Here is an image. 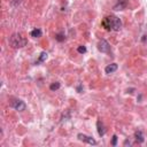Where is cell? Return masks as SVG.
<instances>
[{"instance_id": "1", "label": "cell", "mask_w": 147, "mask_h": 147, "mask_svg": "<svg viewBox=\"0 0 147 147\" xmlns=\"http://www.w3.org/2000/svg\"><path fill=\"white\" fill-rule=\"evenodd\" d=\"M102 26L107 31H110V30H113V31H119L121 28H122V22H121V20L117 16L110 15V16H107V17L103 18Z\"/></svg>"}, {"instance_id": "2", "label": "cell", "mask_w": 147, "mask_h": 147, "mask_svg": "<svg viewBox=\"0 0 147 147\" xmlns=\"http://www.w3.org/2000/svg\"><path fill=\"white\" fill-rule=\"evenodd\" d=\"M28 40L22 37L20 33H13L10 37H9V45L13 47V48H22L26 45Z\"/></svg>"}, {"instance_id": "3", "label": "cell", "mask_w": 147, "mask_h": 147, "mask_svg": "<svg viewBox=\"0 0 147 147\" xmlns=\"http://www.w3.org/2000/svg\"><path fill=\"white\" fill-rule=\"evenodd\" d=\"M98 49L101 52V53H109L110 52V45L107 40L105 39H101L98 41Z\"/></svg>"}, {"instance_id": "4", "label": "cell", "mask_w": 147, "mask_h": 147, "mask_svg": "<svg viewBox=\"0 0 147 147\" xmlns=\"http://www.w3.org/2000/svg\"><path fill=\"white\" fill-rule=\"evenodd\" d=\"M10 106L14 108V109H16V110H18V111H23V110H25V103L22 101V100H20V99H15V100H11V102H10Z\"/></svg>"}, {"instance_id": "5", "label": "cell", "mask_w": 147, "mask_h": 147, "mask_svg": "<svg viewBox=\"0 0 147 147\" xmlns=\"http://www.w3.org/2000/svg\"><path fill=\"white\" fill-rule=\"evenodd\" d=\"M77 138H78L80 141H84V142L90 144V145H93V146H95V145L98 144V142H96L92 137L86 136V134H84V133H78V134H77Z\"/></svg>"}, {"instance_id": "6", "label": "cell", "mask_w": 147, "mask_h": 147, "mask_svg": "<svg viewBox=\"0 0 147 147\" xmlns=\"http://www.w3.org/2000/svg\"><path fill=\"white\" fill-rule=\"evenodd\" d=\"M129 0H117V3L114 6V10H124L127 7Z\"/></svg>"}, {"instance_id": "7", "label": "cell", "mask_w": 147, "mask_h": 147, "mask_svg": "<svg viewBox=\"0 0 147 147\" xmlns=\"http://www.w3.org/2000/svg\"><path fill=\"white\" fill-rule=\"evenodd\" d=\"M96 127H98V133H99V136H105V133H106V129H105V125H103V123L99 119L98 122H96Z\"/></svg>"}, {"instance_id": "8", "label": "cell", "mask_w": 147, "mask_h": 147, "mask_svg": "<svg viewBox=\"0 0 147 147\" xmlns=\"http://www.w3.org/2000/svg\"><path fill=\"white\" fill-rule=\"evenodd\" d=\"M116 70H117V64H116V63L108 64V65L105 68V71H106V74H108V75H110V74H113V72H115Z\"/></svg>"}, {"instance_id": "9", "label": "cell", "mask_w": 147, "mask_h": 147, "mask_svg": "<svg viewBox=\"0 0 147 147\" xmlns=\"http://www.w3.org/2000/svg\"><path fill=\"white\" fill-rule=\"evenodd\" d=\"M134 137H136V141L139 142V144H142V142L145 141L144 134H142V132H141L140 130H137V131L134 132Z\"/></svg>"}, {"instance_id": "10", "label": "cell", "mask_w": 147, "mask_h": 147, "mask_svg": "<svg viewBox=\"0 0 147 147\" xmlns=\"http://www.w3.org/2000/svg\"><path fill=\"white\" fill-rule=\"evenodd\" d=\"M41 34H42V32H41V30L40 29H33L31 32H30V36L31 37H33V38H40L41 37Z\"/></svg>"}, {"instance_id": "11", "label": "cell", "mask_w": 147, "mask_h": 147, "mask_svg": "<svg viewBox=\"0 0 147 147\" xmlns=\"http://www.w3.org/2000/svg\"><path fill=\"white\" fill-rule=\"evenodd\" d=\"M60 83H57V82H55V83H52L51 84V86H49V90L51 91H56V90H59L60 88Z\"/></svg>"}, {"instance_id": "12", "label": "cell", "mask_w": 147, "mask_h": 147, "mask_svg": "<svg viewBox=\"0 0 147 147\" xmlns=\"http://www.w3.org/2000/svg\"><path fill=\"white\" fill-rule=\"evenodd\" d=\"M47 59V53L46 52H42L41 54H40V57H39V60L37 61V63H40V62H44L45 60Z\"/></svg>"}, {"instance_id": "13", "label": "cell", "mask_w": 147, "mask_h": 147, "mask_svg": "<svg viewBox=\"0 0 147 147\" xmlns=\"http://www.w3.org/2000/svg\"><path fill=\"white\" fill-rule=\"evenodd\" d=\"M77 51H78V53L84 54V53H86V47H85V46H78Z\"/></svg>"}, {"instance_id": "14", "label": "cell", "mask_w": 147, "mask_h": 147, "mask_svg": "<svg viewBox=\"0 0 147 147\" xmlns=\"http://www.w3.org/2000/svg\"><path fill=\"white\" fill-rule=\"evenodd\" d=\"M55 38H56V40H57V41H63V40H64V37H63V34H62V33L56 34V37H55Z\"/></svg>"}, {"instance_id": "15", "label": "cell", "mask_w": 147, "mask_h": 147, "mask_svg": "<svg viewBox=\"0 0 147 147\" xmlns=\"http://www.w3.org/2000/svg\"><path fill=\"white\" fill-rule=\"evenodd\" d=\"M111 145H113V146H116V145H117V136H116V134H114V136H113Z\"/></svg>"}, {"instance_id": "16", "label": "cell", "mask_w": 147, "mask_h": 147, "mask_svg": "<svg viewBox=\"0 0 147 147\" xmlns=\"http://www.w3.org/2000/svg\"><path fill=\"white\" fill-rule=\"evenodd\" d=\"M127 145H129V146H131V141H130V140H127V139H126V140H125V141H124V146H127Z\"/></svg>"}]
</instances>
